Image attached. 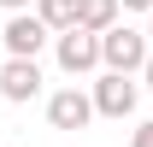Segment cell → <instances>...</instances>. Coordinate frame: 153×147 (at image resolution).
Returning a JSON list of instances; mask_svg holds the SVG:
<instances>
[{
  "instance_id": "cell-1",
  "label": "cell",
  "mask_w": 153,
  "mask_h": 147,
  "mask_svg": "<svg viewBox=\"0 0 153 147\" xmlns=\"http://www.w3.org/2000/svg\"><path fill=\"white\" fill-rule=\"evenodd\" d=\"M153 59V41L147 30H130V24H118L100 36V71H118V76H141Z\"/></svg>"
},
{
  "instance_id": "cell-2",
  "label": "cell",
  "mask_w": 153,
  "mask_h": 147,
  "mask_svg": "<svg viewBox=\"0 0 153 147\" xmlns=\"http://www.w3.org/2000/svg\"><path fill=\"white\" fill-rule=\"evenodd\" d=\"M47 124L65 129V135L88 129V124H94V94H88V88H76V82L53 88V94H47Z\"/></svg>"
},
{
  "instance_id": "cell-3",
  "label": "cell",
  "mask_w": 153,
  "mask_h": 147,
  "mask_svg": "<svg viewBox=\"0 0 153 147\" xmlns=\"http://www.w3.org/2000/svg\"><path fill=\"white\" fill-rule=\"evenodd\" d=\"M88 94H94V118H130V112H135V100H141V76L100 71Z\"/></svg>"
},
{
  "instance_id": "cell-4",
  "label": "cell",
  "mask_w": 153,
  "mask_h": 147,
  "mask_svg": "<svg viewBox=\"0 0 153 147\" xmlns=\"http://www.w3.org/2000/svg\"><path fill=\"white\" fill-rule=\"evenodd\" d=\"M53 59H59L65 76L100 71V36H88V30H65V36H53Z\"/></svg>"
},
{
  "instance_id": "cell-5",
  "label": "cell",
  "mask_w": 153,
  "mask_h": 147,
  "mask_svg": "<svg viewBox=\"0 0 153 147\" xmlns=\"http://www.w3.org/2000/svg\"><path fill=\"white\" fill-rule=\"evenodd\" d=\"M47 41H53V30H47L36 12H18V18H6V30H0V47H6V59H36Z\"/></svg>"
},
{
  "instance_id": "cell-6",
  "label": "cell",
  "mask_w": 153,
  "mask_h": 147,
  "mask_svg": "<svg viewBox=\"0 0 153 147\" xmlns=\"http://www.w3.org/2000/svg\"><path fill=\"white\" fill-rule=\"evenodd\" d=\"M41 94V65L36 59H6L0 65V100L6 106H30Z\"/></svg>"
},
{
  "instance_id": "cell-7",
  "label": "cell",
  "mask_w": 153,
  "mask_h": 147,
  "mask_svg": "<svg viewBox=\"0 0 153 147\" xmlns=\"http://www.w3.org/2000/svg\"><path fill=\"white\" fill-rule=\"evenodd\" d=\"M118 12H124V0H76V30L106 36V30H118Z\"/></svg>"
},
{
  "instance_id": "cell-8",
  "label": "cell",
  "mask_w": 153,
  "mask_h": 147,
  "mask_svg": "<svg viewBox=\"0 0 153 147\" xmlns=\"http://www.w3.org/2000/svg\"><path fill=\"white\" fill-rule=\"evenodd\" d=\"M36 18L53 36H65V30H76V0H36Z\"/></svg>"
},
{
  "instance_id": "cell-9",
  "label": "cell",
  "mask_w": 153,
  "mask_h": 147,
  "mask_svg": "<svg viewBox=\"0 0 153 147\" xmlns=\"http://www.w3.org/2000/svg\"><path fill=\"white\" fill-rule=\"evenodd\" d=\"M130 147H153V118H147V124H135V129H130Z\"/></svg>"
},
{
  "instance_id": "cell-10",
  "label": "cell",
  "mask_w": 153,
  "mask_h": 147,
  "mask_svg": "<svg viewBox=\"0 0 153 147\" xmlns=\"http://www.w3.org/2000/svg\"><path fill=\"white\" fill-rule=\"evenodd\" d=\"M0 12H12V18H18V12H36V0H0Z\"/></svg>"
},
{
  "instance_id": "cell-11",
  "label": "cell",
  "mask_w": 153,
  "mask_h": 147,
  "mask_svg": "<svg viewBox=\"0 0 153 147\" xmlns=\"http://www.w3.org/2000/svg\"><path fill=\"white\" fill-rule=\"evenodd\" d=\"M124 6H130V12H147V18H153V0H124Z\"/></svg>"
},
{
  "instance_id": "cell-12",
  "label": "cell",
  "mask_w": 153,
  "mask_h": 147,
  "mask_svg": "<svg viewBox=\"0 0 153 147\" xmlns=\"http://www.w3.org/2000/svg\"><path fill=\"white\" fill-rule=\"evenodd\" d=\"M141 88H153V59H147V71H141Z\"/></svg>"
},
{
  "instance_id": "cell-13",
  "label": "cell",
  "mask_w": 153,
  "mask_h": 147,
  "mask_svg": "<svg viewBox=\"0 0 153 147\" xmlns=\"http://www.w3.org/2000/svg\"><path fill=\"white\" fill-rule=\"evenodd\" d=\"M147 41H153V18H147Z\"/></svg>"
},
{
  "instance_id": "cell-14",
  "label": "cell",
  "mask_w": 153,
  "mask_h": 147,
  "mask_svg": "<svg viewBox=\"0 0 153 147\" xmlns=\"http://www.w3.org/2000/svg\"><path fill=\"white\" fill-rule=\"evenodd\" d=\"M0 30H6V18H0Z\"/></svg>"
}]
</instances>
